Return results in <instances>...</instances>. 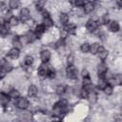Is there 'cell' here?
I'll return each instance as SVG.
<instances>
[{"mask_svg":"<svg viewBox=\"0 0 122 122\" xmlns=\"http://www.w3.org/2000/svg\"><path fill=\"white\" fill-rule=\"evenodd\" d=\"M66 74L67 77L70 79H75L77 77V69L75 66L71 65V66H68V68L66 69Z\"/></svg>","mask_w":122,"mask_h":122,"instance_id":"obj_1","label":"cell"},{"mask_svg":"<svg viewBox=\"0 0 122 122\" xmlns=\"http://www.w3.org/2000/svg\"><path fill=\"white\" fill-rule=\"evenodd\" d=\"M16 107L20 110H27L29 107V101L26 97H19L18 99H16V103H15Z\"/></svg>","mask_w":122,"mask_h":122,"instance_id":"obj_2","label":"cell"},{"mask_svg":"<svg viewBox=\"0 0 122 122\" xmlns=\"http://www.w3.org/2000/svg\"><path fill=\"white\" fill-rule=\"evenodd\" d=\"M97 26H98L97 21L94 18H92V19L88 20V22L86 24V28L89 31H94L97 29Z\"/></svg>","mask_w":122,"mask_h":122,"instance_id":"obj_3","label":"cell"},{"mask_svg":"<svg viewBox=\"0 0 122 122\" xmlns=\"http://www.w3.org/2000/svg\"><path fill=\"white\" fill-rule=\"evenodd\" d=\"M50 70H51V68L48 67L45 63H43V64L40 65L39 68H38V74H39L40 76H47V75L49 76Z\"/></svg>","mask_w":122,"mask_h":122,"instance_id":"obj_4","label":"cell"},{"mask_svg":"<svg viewBox=\"0 0 122 122\" xmlns=\"http://www.w3.org/2000/svg\"><path fill=\"white\" fill-rule=\"evenodd\" d=\"M22 38L24 39V42H25V43H31V42H33V41L37 38V36H36L35 32H33V31H29V32H28L27 34H25ZM23 39H22V40H23Z\"/></svg>","mask_w":122,"mask_h":122,"instance_id":"obj_5","label":"cell"},{"mask_svg":"<svg viewBox=\"0 0 122 122\" xmlns=\"http://www.w3.org/2000/svg\"><path fill=\"white\" fill-rule=\"evenodd\" d=\"M51 57V51H48V50H43V51L40 52V59H41V61H42L43 63H45V64L50 61Z\"/></svg>","mask_w":122,"mask_h":122,"instance_id":"obj_6","label":"cell"},{"mask_svg":"<svg viewBox=\"0 0 122 122\" xmlns=\"http://www.w3.org/2000/svg\"><path fill=\"white\" fill-rule=\"evenodd\" d=\"M108 71V66L105 64V63H100L98 64L97 66V74L100 76V77H103Z\"/></svg>","mask_w":122,"mask_h":122,"instance_id":"obj_7","label":"cell"},{"mask_svg":"<svg viewBox=\"0 0 122 122\" xmlns=\"http://www.w3.org/2000/svg\"><path fill=\"white\" fill-rule=\"evenodd\" d=\"M30 17V12L28 8H22L20 10V19L22 21H27Z\"/></svg>","mask_w":122,"mask_h":122,"instance_id":"obj_8","label":"cell"},{"mask_svg":"<svg viewBox=\"0 0 122 122\" xmlns=\"http://www.w3.org/2000/svg\"><path fill=\"white\" fill-rule=\"evenodd\" d=\"M94 8H95L94 3H92V2H86L84 7H83V10L86 13H91L92 11H93Z\"/></svg>","mask_w":122,"mask_h":122,"instance_id":"obj_9","label":"cell"},{"mask_svg":"<svg viewBox=\"0 0 122 122\" xmlns=\"http://www.w3.org/2000/svg\"><path fill=\"white\" fill-rule=\"evenodd\" d=\"M19 54H20V51H19V49H16V48L10 49V50L9 51V52H8V56L10 57V58H12V59L18 58Z\"/></svg>","mask_w":122,"mask_h":122,"instance_id":"obj_10","label":"cell"},{"mask_svg":"<svg viewBox=\"0 0 122 122\" xmlns=\"http://www.w3.org/2000/svg\"><path fill=\"white\" fill-rule=\"evenodd\" d=\"M37 93H38V89H37V87H36L35 85H30V86L29 87V90H28V94H29V96L34 97V96L37 95Z\"/></svg>","mask_w":122,"mask_h":122,"instance_id":"obj_11","label":"cell"},{"mask_svg":"<svg viewBox=\"0 0 122 122\" xmlns=\"http://www.w3.org/2000/svg\"><path fill=\"white\" fill-rule=\"evenodd\" d=\"M0 101H1V105L2 107H6L10 101V96L9 94H6L5 92H1L0 95Z\"/></svg>","mask_w":122,"mask_h":122,"instance_id":"obj_12","label":"cell"},{"mask_svg":"<svg viewBox=\"0 0 122 122\" xmlns=\"http://www.w3.org/2000/svg\"><path fill=\"white\" fill-rule=\"evenodd\" d=\"M98 57L101 59V60H105L106 58H107V56H108V54H109V51L106 50V49H104L103 47H100V50H99V51H98Z\"/></svg>","mask_w":122,"mask_h":122,"instance_id":"obj_13","label":"cell"},{"mask_svg":"<svg viewBox=\"0 0 122 122\" xmlns=\"http://www.w3.org/2000/svg\"><path fill=\"white\" fill-rule=\"evenodd\" d=\"M45 30H46V27L43 25V24H39V25H37L36 26V28H35V34H36V36L37 37H39V36H41V34L45 31Z\"/></svg>","mask_w":122,"mask_h":122,"instance_id":"obj_14","label":"cell"},{"mask_svg":"<svg viewBox=\"0 0 122 122\" xmlns=\"http://www.w3.org/2000/svg\"><path fill=\"white\" fill-rule=\"evenodd\" d=\"M109 28H110V30L111 31L116 32V31L119 30V24L116 21H111L110 22V25H109Z\"/></svg>","mask_w":122,"mask_h":122,"instance_id":"obj_15","label":"cell"},{"mask_svg":"<svg viewBox=\"0 0 122 122\" xmlns=\"http://www.w3.org/2000/svg\"><path fill=\"white\" fill-rule=\"evenodd\" d=\"M100 47H101V46L99 45V43H92V44L91 45L90 52L92 53V54L98 53V51H99V50H100Z\"/></svg>","mask_w":122,"mask_h":122,"instance_id":"obj_16","label":"cell"},{"mask_svg":"<svg viewBox=\"0 0 122 122\" xmlns=\"http://www.w3.org/2000/svg\"><path fill=\"white\" fill-rule=\"evenodd\" d=\"M9 96H10V98H12V99H18L20 97V93H19V92L17 90L11 89L9 92Z\"/></svg>","mask_w":122,"mask_h":122,"instance_id":"obj_17","label":"cell"},{"mask_svg":"<svg viewBox=\"0 0 122 122\" xmlns=\"http://www.w3.org/2000/svg\"><path fill=\"white\" fill-rule=\"evenodd\" d=\"M9 27L10 25L7 23V24H4L2 23V26H1V30H0V33L2 36H6L8 33H9Z\"/></svg>","mask_w":122,"mask_h":122,"instance_id":"obj_18","label":"cell"},{"mask_svg":"<svg viewBox=\"0 0 122 122\" xmlns=\"http://www.w3.org/2000/svg\"><path fill=\"white\" fill-rule=\"evenodd\" d=\"M112 81L115 85H122V74L121 73H117L113 76Z\"/></svg>","mask_w":122,"mask_h":122,"instance_id":"obj_19","label":"cell"},{"mask_svg":"<svg viewBox=\"0 0 122 122\" xmlns=\"http://www.w3.org/2000/svg\"><path fill=\"white\" fill-rule=\"evenodd\" d=\"M43 25H44L46 28H51V27L53 26V21L51 20V17L44 18V19H43Z\"/></svg>","mask_w":122,"mask_h":122,"instance_id":"obj_20","label":"cell"},{"mask_svg":"<svg viewBox=\"0 0 122 122\" xmlns=\"http://www.w3.org/2000/svg\"><path fill=\"white\" fill-rule=\"evenodd\" d=\"M59 20L63 25H67L69 22V16L67 13H61L59 16Z\"/></svg>","mask_w":122,"mask_h":122,"instance_id":"obj_21","label":"cell"},{"mask_svg":"<svg viewBox=\"0 0 122 122\" xmlns=\"http://www.w3.org/2000/svg\"><path fill=\"white\" fill-rule=\"evenodd\" d=\"M88 99H89V101H90L91 103H95V102L97 101V94H96L94 92H92L89 93Z\"/></svg>","mask_w":122,"mask_h":122,"instance_id":"obj_22","label":"cell"},{"mask_svg":"<svg viewBox=\"0 0 122 122\" xmlns=\"http://www.w3.org/2000/svg\"><path fill=\"white\" fill-rule=\"evenodd\" d=\"M12 44H13V48H16V49H20L21 46H22V42H21V39L19 37H14V39L12 40Z\"/></svg>","mask_w":122,"mask_h":122,"instance_id":"obj_23","label":"cell"},{"mask_svg":"<svg viewBox=\"0 0 122 122\" xmlns=\"http://www.w3.org/2000/svg\"><path fill=\"white\" fill-rule=\"evenodd\" d=\"M56 93L57 94H63L65 92H66V86L63 85V84H60L56 87V90H55Z\"/></svg>","mask_w":122,"mask_h":122,"instance_id":"obj_24","label":"cell"},{"mask_svg":"<svg viewBox=\"0 0 122 122\" xmlns=\"http://www.w3.org/2000/svg\"><path fill=\"white\" fill-rule=\"evenodd\" d=\"M80 50H81V51L84 52V53L89 52L90 50H91V45L88 44V43H83V44L81 45V47H80Z\"/></svg>","mask_w":122,"mask_h":122,"instance_id":"obj_25","label":"cell"},{"mask_svg":"<svg viewBox=\"0 0 122 122\" xmlns=\"http://www.w3.org/2000/svg\"><path fill=\"white\" fill-rule=\"evenodd\" d=\"M9 7L11 10H16L19 7V2L17 0H10L9 3Z\"/></svg>","mask_w":122,"mask_h":122,"instance_id":"obj_26","label":"cell"},{"mask_svg":"<svg viewBox=\"0 0 122 122\" xmlns=\"http://www.w3.org/2000/svg\"><path fill=\"white\" fill-rule=\"evenodd\" d=\"M10 26H16L18 24V19L15 17V16H11L10 19H8V22H7Z\"/></svg>","mask_w":122,"mask_h":122,"instance_id":"obj_27","label":"cell"},{"mask_svg":"<svg viewBox=\"0 0 122 122\" xmlns=\"http://www.w3.org/2000/svg\"><path fill=\"white\" fill-rule=\"evenodd\" d=\"M107 85H108L107 81H106L103 77H100V79L98 80V88H99V89H101V90H103Z\"/></svg>","mask_w":122,"mask_h":122,"instance_id":"obj_28","label":"cell"},{"mask_svg":"<svg viewBox=\"0 0 122 122\" xmlns=\"http://www.w3.org/2000/svg\"><path fill=\"white\" fill-rule=\"evenodd\" d=\"M24 63H25L27 66L32 65V63H33V57H32L31 55H27V56L25 57V59H24Z\"/></svg>","mask_w":122,"mask_h":122,"instance_id":"obj_29","label":"cell"},{"mask_svg":"<svg viewBox=\"0 0 122 122\" xmlns=\"http://www.w3.org/2000/svg\"><path fill=\"white\" fill-rule=\"evenodd\" d=\"M103 92H105V94L111 95V94L112 93V85H110V84L108 83V85L103 89Z\"/></svg>","mask_w":122,"mask_h":122,"instance_id":"obj_30","label":"cell"},{"mask_svg":"<svg viewBox=\"0 0 122 122\" xmlns=\"http://www.w3.org/2000/svg\"><path fill=\"white\" fill-rule=\"evenodd\" d=\"M65 30H66L68 33H74L75 30H76V28H75V26H73V25H68V26L66 27Z\"/></svg>","mask_w":122,"mask_h":122,"instance_id":"obj_31","label":"cell"},{"mask_svg":"<svg viewBox=\"0 0 122 122\" xmlns=\"http://www.w3.org/2000/svg\"><path fill=\"white\" fill-rule=\"evenodd\" d=\"M73 61H74V56L72 54H70L68 56V59H67V63H68V66H71L73 64Z\"/></svg>","mask_w":122,"mask_h":122,"instance_id":"obj_32","label":"cell"},{"mask_svg":"<svg viewBox=\"0 0 122 122\" xmlns=\"http://www.w3.org/2000/svg\"><path fill=\"white\" fill-rule=\"evenodd\" d=\"M82 76H83V79L84 78H90V74H89V71L86 70V69H83L82 72H81Z\"/></svg>","mask_w":122,"mask_h":122,"instance_id":"obj_33","label":"cell"},{"mask_svg":"<svg viewBox=\"0 0 122 122\" xmlns=\"http://www.w3.org/2000/svg\"><path fill=\"white\" fill-rule=\"evenodd\" d=\"M7 71L3 68V67H1V74H0V76H1V78H4L5 76H6V74H7Z\"/></svg>","mask_w":122,"mask_h":122,"instance_id":"obj_34","label":"cell"},{"mask_svg":"<svg viewBox=\"0 0 122 122\" xmlns=\"http://www.w3.org/2000/svg\"><path fill=\"white\" fill-rule=\"evenodd\" d=\"M41 13H42V15H43V17H44V18L50 17V14H49V12H48L46 10H41Z\"/></svg>","mask_w":122,"mask_h":122,"instance_id":"obj_35","label":"cell"},{"mask_svg":"<svg viewBox=\"0 0 122 122\" xmlns=\"http://www.w3.org/2000/svg\"><path fill=\"white\" fill-rule=\"evenodd\" d=\"M108 22H109V16H108V14H105V15L103 16V23L106 24V23H108Z\"/></svg>","mask_w":122,"mask_h":122,"instance_id":"obj_36","label":"cell"}]
</instances>
